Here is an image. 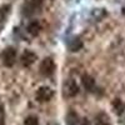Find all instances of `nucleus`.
<instances>
[{
  "instance_id": "nucleus-5",
  "label": "nucleus",
  "mask_w": 125,
  "mask_h": 125,
  "mask_svg": "<svg viewBox=\"0 0 125 125\" xmlns=\"http://www.w3.org/2000/svg\"><path fill=\"white\" fill-rule=\"evenodd\" d=\"M36 60V55L33 53V51H24L23 55H21V64L23 66H30V65H33L34 62Z\"/></svg>"
},
{
  "instance_id": "nucleus-11",
  "label": "nucleus",
  "mask_w": 125,
  "mask_h": 125,
  "mask_svg": "<svg viewBox=\"0 0 125 125\" xmlns=\"http://www.w3.org/2000/svg\"><path fill=\"white\" fill-rule=\"evenodd\" d=\"M95 125H110L109 124V116L106 114H99L95 119Z\"/></svg>"
},
{
  "instance_id": "nucleus-7",
  "label": "nucleus",
  "mask_w": 125,
  "mask_h": 125,
  "mask_svg": "<svg viewBox=\"0 0 125 125\" xmlns=\"http://www.w3.org/2000/svg\"><path fill=\"white\" fill-rule=\"evenodd\" d=\"M81 48H83V41L79 38H74L73 40H70V43H69V50L70 51L76 53V51H79Z\"/></svg>"
},
{
  "instance_id": "nucleus-10",
  "label": "nucleus",
  "mask_w": 125,
  "mask_h": 125,
  "mask_svg": "<svg viewBox=\"0 0 125 125\" xmlns=\"http://www.w3.org/2000/svg\"><path fill=\"white\" fill-rule=\"evenodd\" d=\"M106 15V11L104 9H94L91 11V18L95 20V21H100L101 19H104Z\"/></svg>"
},
{
  "instance_id": "nucleus-16",
  "label": "nucleus",
  "mask_w": 125,
  "mask_h": 125,
  "mask_svg": "<svg viewBox=\"0 0 125 125\" xmlns=\"http://www.w3.org/2000/svg\"><path fill=\"white\" fill-rule=\"evenodd\" d=\"M79 125H90V123H89V120L86 118H84V119H81L79 121Z\"/></svg>"
},
{
  "instance_id": "nucleus-3",
  "label": "nucleus",
  "mask_w": 125,
  "mask_h": 125,
  "mask_svg": "<svg viewBox=\"0 0 125 125\" xmlns=\"http://www.w3.org/2000/svg\"><path fill=\"white\" fill-rule=\"evenodd\" d=\"M15 60H16V50L14 48H8L5 49V51L3 53V62L4 65L10 68L15 64Z\"/></svg>"
},
{
  "instance_id": "nucleus-17",
  "label": "nucleus",
  "mask_w": 125,
  "mask_h": 125,
  "mask_svg": "<svg viewBox=\"0 0 125 125\" xmlns=\"http://www.w3.org/2000/svg\"><path fill=\"white\" fill-rule=\"evenodd\" d=\"M1 111H3V108H1V106H0V114H1Z\"/></svg>"
},
{
  "instance_id": "nucleus-4",
  "label": "nucleus",
  "mask_w": 125,
  "mask_h": 125,
  "mask_svg": "<svg viewBox=\"0 0 125 125\" xmlns=\"http://www.w3.org/2000/svg\"><path fill=\"white\" fill-rule=\"evenodd\" d=\"M78 93H79V86L76 84V81L69 79L64 84V94L68 98H74L78 95Z\"/></svg>"
},
{
  "instance_id": "nucleus-6",
  "label": "nucleus",
  "mask_w": 125,
  "mask_h": 125,
  "mask_svg": "<svg viewBox=\"0 0 125 125\" xmlns=\"http://www.w3.org/2000/svg\"><path fill=\"white\" fill-rule=\"evenodd\" d=\"M81 83H83V86L85 88V90L93 93L94 90H95V80H94L93 76L85 74V75H83L81 78Z\"/></svg>"
},
{
  "instance_id": "nucleus-15",
  "label": "nucleus",
  "mask_w": 125,
  "mask_h": 125,
  "mask_svg": "<svg viewBox=\"0 0 125 125\" xmlns=\"http://www.w3.org/2000/svg\"><path fill=\"white\" fill-rule=\"evenodd\" d=\"M9 10H10V5H4V6L0 8V20H3L8 15Z\"/></svg>"
},
{
  "instance_id": "nucleus-2",
  "label": "nucleus",
  "mask_w": 125,
  "mask_h": 125,
  "mask_svg": "<svg viewBox=\"0 0 125 125\" xmlns=\"http://www.w3.org/2000/svg\"><path fill=\"white\" fill-rule=\"evenodd\" d=\"M53 96H54V91L49 86H41L36 91V100L39 103H46V101L51 100Z\"/></svg>"
},
{
  "instance_id": "nucleus-1",
  "label": "nucleus",
  "mask_w": 125,
  "mask_h": 125,
  "mask_svg": "<svg viewBox=\"0 0 125 125\" xmlns=\"http://www.w3.org/2000/svg\"><path fill=\"white\" fill-rule=\"evenodd\" d=\"M55 71V62L51 58H45L40 64V73L44 76H50L53 75Z\"/></svg>"
},
{
  "instance_id": "nucleus-8",
  "label": "nucleus",
  "mask_w": 125,
  "mask_h": 125,
  "mask_svg": "<svg viewBox=\"0 0 125 125\" xmlns=\"http://www.w3.org/2000/svg\"><path fill=\"white\" fill-rule=\"evenodd\" d=\"M41 30V26L39 24V21H31L29 25H28V33L33 36H36Z\"/></svg>"
},
{
  "instance_id": "nucleus-13",
  "label": "nucleus",
  "mask_w": 125,
  "mask_h": 125,
  "mask_svg": "<svg viewBox=\"0 0 125 125\" xmlns=\"http://www.w3.org/2000/svg\"><path fill=\"white\" fill-rule=\"evenodd\" d=\"M41 4H43V0H30V3H29V5H28V9H29L28 14L33 13L34 10L39 9V8L41 6Z\"/></svg>"
},
{
  "instance_id": "nucleus-9",
  "label": "nucleus",
  "mask_w": 125,
  "mask_h": 125,
  "mask_svg": "<svg viewBox=\"0 0 125 125\" xmlns=\"http://www.w3.org/2000/svg\"><path fill=\"white\" fill-rule=\"evenodd\" d=\"M80 121L79 115L75 111H69L68 115H66V124L68 125H78Z\"/></svg>"
},
{
  "instance_id": "nucleus-14",
  "label": "nucleus",
  "mask_w": 125,
  "mask_h": 125,
  "mask_svg": "<svg viewBox=\"0 0 125 125\" xmlns=\"http://www.w3.org/2000/svg\"><path fill=\"white\" fill-rule=\"evenodd\" d=\"M24 125H39L36 116H28L24 121Z\"/></svg>"
},
{
  "instance_id": "nucleus-12",
  "label": "nucleus",
  "mask_w": 125,
  "mask_h": 125,
  "mask_svg": "<svg viewBox=\"0 0 125 125\" xmlns=\"http://www.w3.org/2000/svg\"><path fill=\"white\" fill-rule=\"evenodd\" d=\"M113 109H114V111H115L116 114H121L124 111L125 106H124V104H123V101L120 99H115L114 103H113Z\"/></svg>"
}]
</instances>
